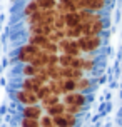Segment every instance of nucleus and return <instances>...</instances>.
<instances>
[{
	"mask_svg": "<svg viewBox=\"0 0 122 127\" xmlns=\"http://www.w3.org/2000/svg\"><path fill=\"white\" fill-rule=\"evenodd\" d=\"M80 12H70L65 15V29H72V27H80Z\"/></svg>",
	"mask_w": 122,
	"mask_h": 127,
	"instance_id": "nucleus-12",
	"label": "nucleus"
},
{
	"mask_svg": "<svg viewBox=\"0 0 122 127\" xmlns=\"http://www.w3.org/2000/svg\"><path fill=\"white\" fill-rule=\"evenodd\" d=\"M65 38V30H52L50 35H49V40L54 42V44H59Z\"/></svg>",
	"mask_w": 122,
	"mask_h": 127,
	"instance_id": "nucleus-23",
	"label": "nucleus"
},
{
	"mask_svg": "<svg viewBox=\"0 0 122 127\" xmlns=\"http://www.w3.org/2000/svg\"><path fill=\"white\" fill-rule=\"evenodd\" d=\"M89 100V97L87 94H84V92H69V94H65L62 97V102H64L65 105H80V107H85V104Z\"/></svg>",
	"mask_w": 122,
	"mask_h": 127,
	"instance_id": "nucleus-5",
	"label": "nucleus"
},
{
	"mask_svg": "<svg viewBox=\"0 0 122 127\" xmlns=\"http://www.w3.org/2000/svg\"><path fill=\"white\" fill-rule=\"evenodd\" d=\"M54 122H55V127H75V124H77V115L64 112V114L54 117Z\"/></svg>",
	"mask_w": 122,
	"mask_h": 127,
	"instance_id": "nucleus-7",
	"label": "nucleus"
},
{
	"mask_svg": "<svg viewBox=\"0 0 122 127\" xmlns=\"http://www.w3.org/2000/svg\"><path fill=\"white\" fill-rule=\"evenodd\" d=\"M40 127H55V122H54V117H50L49 114H44L40 117Z\"/></svg>",
	"mask_w": 122,
	"mask_h": 127,
	"instance_id": "nucleus-26",
	"label": "nucleus"
},
{
	"mask_svg": "<svg viewBox=\"0 0 122 127\" xmlns=\"http://www.w3.org/2000/svg\"><path fill=\"white\" fill-rule=\"evenodd\" d=\"M52 29L54 30H65V15L57 13L54 22H52Z\"/></svg>",
	"mask_w": 122,
	"mask_h": 127,
	"instance_id": "nucleus-22",
	"label": "nucleus"
},
{
	"mask_svg": "<svg viewBox=\"0 0 122 127\" xmlns=\"http://www.w3.org/2000/svg\"><path fill=\"white\" fill-rule=\"evenodd\" d=\"M65 112V104L64 102H59L55 105H50L49 109H45V114H49L50 117H57V115L64 114Z\"/></svg>",
	"mask_w": 122,
	"mask_h": 127,
	"instance_id": "nucleus-17",
	"label": "nucleus"
},
{
	"mask_svg": "<svg viewBox=\"0 0 122 127\" xmlns=\"http://www.w3.org/2000/svg\"><path fill=\"white\" fill-rule=\"evenodd\" d=\"M79 45L85 55H95V52L102 47V37L100 35H82L77 38Z\"/></svg>",
	"mask_w": 122,
	"mask_h": 127,
	"instance_id": "nucleus-2",
	"label": "nucleus"
},
{
	"mask_svg": "<svg viewBox=\"0 0 122 127\" xmlns=\"http://www.w3.org/2000/svg\"><path fill=\"white\" fill-rule=\"evenodd\" d=\"M35 94H37V97H39V100H42V99H45L47 95L50 94V89H49V85L45 84V85H40L39 89L35 90Z\"/></svg>",
	"mask_w": 122,
	"mask_h": 127,
	"instance_id": "nucleus-28",
	"label": "nucleus"
},
{
	"mask_svg": "<svg viewBox=\"0 0 122 127\" xmlns=\"http://www.w3.org/2000/svg\"><path fill=\"white\" fill-rule=\"evenodd\" d=\"M2 69H3V65H2V64H0V72H2Z\"/></svg>",
	"mask_w": 122,
	"mask_h": 127,
	"instance_id": "nucleus-32",
	"label": "nucleus"
},
{
	"mask_svg": "<svg viewBox=\"0 0 122 127\" xmlns=\"http://www.w3.org/2000/svg\"><path fill=\"white\" fill-rule=\"evenodd\" d=\"M92 89V80H90L89 77L84 75L82 79H79L77 80V92H89V90Z\"/></svg>",
	"mask_w": 122,
	"mask_h": 127,
	"instance_id": "nucleus-18",
	"label": "nucleus"
},
{
	"mask_svg": "<svg viewBox=\"0 0 122 127\" xmlns=\"http://www.w3.org/2000/svg\"><path fill=\"white\" fill-rule=\"evenodd\" d=\"M47 42H49V37H45V35H32V33L27 35V44L35 45L39 49H44L47 45Z\"/></svg>",
	"mask_w": 122,
	"mask_h": 127,
	"instance_id": "nucleus-11",
	"label": "nucleus"
},
{
	"mask_svg": "<svg viewBox=\"0 0 122 127\" xmlns=\"http://www.w3.org/2000/svg\"><path fill=\"white\" fill-rule=\"evenodd\" d=\"M62 84H64L65 94H69V92H75V90H77V80H72V79H64V80H62Z\"/></svg>",
	"mask_w": 122,
	"mask_h": 127,
	"instance_id": "nucleus-25",
	"label": "nucleus"
},
{
	"mask_svg": "<svg viewBox=\"0 0 122 127\" xmlns=\"http://www.w3.org/2000/svg\"><path fill=\"white\" fill-rule=\"evenodd\" d=\"M44 52H47V54H60L59 52V44H54V42H47V45H45L44 49H42Z\"/></svg>",
	"mask_w": 122,
	"mask_h": 127,
	"instance_id": "nucleus-29",
	"label": "nucleus"
},
{
	"mask_svg": "<svg viewBox=\"0 0 122 127\" xmlns=\"http://www.w3.org/2000/svg\"><path fill=\"white\" fill-rule=\"evenodd\" d=\"M85 75V72L80 69H74V67H64V79H72V80H79Z\"/></svg>",
	"mask_w": 122,
	"mask_h": 127,
	"instance_id": "nucleus-13",
	"label": "nucleus"
},
{
	"mask_svg": "<svg viewBox=\"0 0 122 127\" xmlns=\"http://www.w3.org/2000/svg\"><path fill=\"white\" fill-rule=\"evenodd\" d=\"M42 115H44V109H42L40 104L22 107V117H25V119H37V121H40Z\"/></svg>",
	"mask_w": 122,
	"mask_h": 127,
	"instance_id": "nucleus-8",
	"label": "nucleus"
},
{
	"mask_svg": "<svg viewBox=\"0 0 122 127\" xmlns=\"http://www.w3.org/2000/svg\"><path fill=\"white\" fill-rule=\"evenodd\" d=\"M84 35L82 32V25L80 27H72V29H65V38H72V40H77Z\"/></svg>",
	"mask_w": 122,
	"mask_h": 127,
	"instance_id": "nucleus-20",
	"label": "nucleus"
},
{
	"mask_svg": "<svg viewBox=\"0 0 122 127\" xmlns=\"http://www.w3.org/2000/svg\"><path fill=\"white\" fill-rule=\"evenodd\" d=\"M47 85H49V89H50L52 94L59 95V97H64V95H65V90H64V84H62V80H50Z\"/></svg>",
	"mask_w": 122,
	"mask_h": 127,
	"instance_id": "nucleus-14",
	"label": "nucleus"
},
{
	"mask_svg": "<svg viewBox=\"0 0 122 127\" xmlns=\"http://www.w3.org/2000/svg\"><path fill=\"white\" fill-rule=\"evenodd\" d=\"M84 109L85 107H80V105H65V112L72 115H79V114H82Z\"/></svg>",
	"mask_w": 122,
	"mask_h": 127,
	"instance_id": "nucleus-30",
	"label": "nucleus"
},
{
	"mask_svg": "<svg viewBox=\"0 0 122 127\" xmlns=\"http://www.w3.org/2000/svg\"><path fill=\"white\" fill-rule=\"evenodd\" d=\"M59 65V54H49L47 57V67L52 69V67H57Z\"/></svg>",
	"mask_w": 122,
	"mask_h": 127,
	"instance_id": "nucleus-31",
	"label": "nucleus"
},
{
	"mask_svg": "<svg viewBox=\"0 0 122 127\" xmlns=\"http://www.w3.org/2000/svg\"><path fill=\"white\" fill-rule=\"evenodd\" d=\"M59 52L72 55V57H82L84 55L79 42L77 40H72V38H64L62 42H59Z\"/></svg>",
	"mask_w": 122,
	"mask_h": 127,
	"instance_id": "nucleus-4",
	"label": "nucleus"
},
{
	"mask_svg": "<svg viewBox=\"0 0 122 127\" xmlns=\"http://www.w3.org/2000/svg\"><path fill=\"white\" fill-rule=\"evenodd\" d=\"M13 97H15V100L19 102L20 105H37L40 104L39 97L37 94L33 92V90H25V89H17L13 92Z\"/></svg>",
	"mask_w": 122,
	"mask_h": 127,
	"instance_id": "nucleus-3",
	"label": "nucleus"
},
{
	"mask_svg": "<svg viewBox=\"0 0 122 127\" xmlns=\"http://www.w3.org/2000/svg\"><path fill=\"white\" fill-rule=\"evenodd\" d=\"M27 30H29V33H32V35H45V37H49L54 29H52V25H47V24H39V25L29 27Z\"/></svg>",
	"mask_w": 122,
	"mask_h": 127,
	"instance_id": "nucleus-10",
	"label": "nucleus"
},
{
	"mask_svg": "<svg viewBox=\"0 0 122 127\" xmlns=\"http://www.w3.org/2000/svg\"><path fill=\"white\" fill-rule=\"evenodd\" d=\"M20 74H22V77H33L39 74V69L32 64H25V65L20 67Z\"/></svg>",
	"mask_w": 122,
	"mask_h": 127,
	"instance_id": "nucleus-19",
	"label": "nucleus"
},
{
	"mask_svg": "<svg viewBox=\"0 0 122 127\" xmlns=\"http://www.w3.org/2000/svg\"><path fill=\"white\" fill-rule=\"evenodd\" d=\"M20 127H40V122L37 119H20Z\"/></svg>",
	"mask_w": 122,
	"mask_h": 127,
	"instance_id": "nucleus-27",
	"label": "nucleus"
},
{
	"mask_svg": "<svg viewBox=\"0 0 122 127\" xmlns=\"http://www.w3.org/2000/svg\"><path fill=\"white\" fill-rule=\"evenodd\" d=\"M42 49L35 47V45H30V44H22L15 50V60L20 64V65H25V64H32L35 59L39 57V54Z\"/></svg>",
	"mask_w": 122,
	"mask_h": 127,
	"instance_id": "nucleus-1",
	"label": "nucleus"
},
{
	"mask_svg": "<svg viewBox=\"0 0 122 127\" xmlns=\"http://www.w3.org/2000/svg\"><path fill=\"white\" fill-rule=\"evenodd\" d=\"M59 102H62V97H59V95H55V94H49L45 99H42L40 100V105H42V109H49L50 105H55V104H59Z\"/></svg>",
	"mask_w": 122,
	"mask_h": 127,
	"instance_id": "nucleus-15",
	"label": "nucleus"
},
{
	"mask_svg": "<svg viewBox=\"0 0 122 127\" xmlns=\"http://www.w3.org/2000/svg\"><path fill=\"white\" fill-rule=\"evenodd\" d=\"M47 74L50 77V80H64V67L62 65L52 67V69L47 67Z\"/></svg>",
	"mask_w": 122,
	"mask_h": 127,
	"instance_id": "nucleus-16",
	"label": "nucleus"
},
{
	"mask_svg": "<svg viewBox=\"0 0 122 127\" xmlns=\"http://www.w3.org/2000/svg\"><path fill=\"white\" fill-rule=\"evenodd\" d=\"M95 57L94 55H84V65H82V70L84 72H92V70L95 69Z\"/></svg>",
	"mask_w": 122,
	"mask_h": 127,
	"instance_id": "nucleus-21",
	"label": "nucleus"
},
{
	"mask_svg": "<svg viewBox=\"0 0 122 127\" xmlns=\"http://www.w3.org/2000/svg\"><path fill=\"white\" fill-rule=\"evenodd\" d=\"M74 59L75 57L67 55V54H59V65H62V67H72Z\"/></svg>",
	"mask_w": 122,
	"mask_h": 127,
	"instance_id": "nucleus-24",
	"label": "nucleus"
},
{
	"mask_svg": "<svg viewBox=\"0 0 122 127\" xmlns=\"http://www.w3.org/2000/svg\"><path fill=\"white\" fill-rule=\"evenodd\" d=\"M105 29H107V25H105V19L104 20H97V22H92V24H87V25H82L84 35H100Z\"/></svg>",
	"mask_w": 122,
	"mask_h": 127,
	"instance_id": "nucleus-6",
	"label": "nucleus"
},
{
	"mask_svg": "<svg viewBox=\"0 0 122 127\" xmlns=\"http://www.w3.org/2000/svg\"><path fill=\"white\" fill-rule=\"evenodd\" d=\"M19 85H20V89H25V90H35L39 89L40 85H45L42 80H40L39 77H22L20 79V82H19Z\"/></svg>",
	"mask_w": 122,
	"mask_h": 127,
	"instance_id": "nucleus-9",
	"label": "nucleus"
}]
</instances>
